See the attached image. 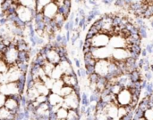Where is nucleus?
Returning a JSON list of instances; mask_svg holds the SVG:
<instances>
[{
  "label": "nucleus",
  "instance_id": "1",
  "mask_svg": "<svg viewBox=\"0 0 153 120\" xmlns=\"http://www.w3.org/2000/svg\"><path fill=\"white\" fill-rule=\"evenodd\" d=\"M15 13L18 17V19L23 22L24 24H28L30 22L32 21V20L34 19V16L36 14V12L30 10L26 7H23L20 4H18L16 10H15Z\"/></svg>",
  "mask_w": 153,
  "mask_h": 120
},
{
  "label": "nucleus",
  "instance_id": "2",
  "mask_svg": "<svg viewBox=\"0 0 153 120\" xmlns=\"http://www.w3.org/2000/svg\"><path fill=\"white\" fill-rule=\"evenodd\" d=\"M81 104V95L77 94L74 91L69 96L64 98V102L62 103V108L69 110H79Z\"/></svg>",
  "mask_w": 153,
  "mask_h": 120
},
{
  "label": "nucleus",
  "instance_id": "3",
  "mask_svg": "<svg viewBox=\"0 0 153 120\" xmlns=\"http://www.w3.org/2000/svg\"><path fill=\"white\" fill-rule=\"evenodd\" d=\"M18 55H19V51L17 50L15 45H11L9 46L4 53L3 54V60L10 66V65H14L18 61Z\"/></svg>",
  "mask_w": 153,
  "mask_h": 120
},
{
  "label": "nucleus",
  "instance_id": "4",
  "mask_svg": "<svg viewBox=\"0 0 153 120\" xmlns=\"http://www.w3.org/2000/svg\"><path fill=\"white\" fill-rule=\"evenodd\" d=\"M109 40L110 37L108 34L104 33H99L95 35L91 39V46L96 47V48H101V47H106L108 45H109Z\"/></svg>",
  "mask_w": 153,
  "mask_h": 120
},
{
  "label": "nucleus",
  "instance_id": "5",
  "mask_svg": "<svg viewBox=\"0 0 153 120\" xmlns=\"http://www.w3.org/2000/svg\"><path fill=\"white\" fill-rule=\"evenodd\" d=\"M117 101L118 107L119 106L126 107V106L130 105V103L132 102V94H131L130 91L126 88L123 89L119 93V94L117 95Z\"/></svg>",
  "mask_w": 153,
  "mask_h": 120
},
{
  "label": "nucleus",
  "instance_id": "6",
  "mask_svg": "<svg viewBox=\"0 0 153 120\" xmlns=\"http://www.w3.org/2000/svg\"><path fill=\"white\" fill-rule=\"evenodd\" d=\"M108 64L109 59L106 60H98L95 65V73L100 77H106L108 73Z\"/></svg>",
  "mask_w": 153,
  "mask_h": 120
},
{
  "label": "nucleus",
  "instance_id": "7",
  "mask_svg": "<svg viewBox=\"0 0 153 120\" xmlns=\"http://www.w3.org/2000/svg\"><path fill=\"white\" fill-rule=\"evenodd\" d=\"M57 12H58V7L54 3V1H51L48 4H47L42 11V14L44 15V17L48 20H53V18L56 15Z\"/></svg>",
  "mask_w": 153,
  "mask_h": 120
},
{
  "label": "nucleus",
  "instance_id": "8",
  "mask_svg": "<svg viewBox=\"0 0 153 120\" xmlns=\"http://www.w3.org/2000/svg\"><path fill=\"white\" fill-rule=\"evenodd\" d=\"M4 107L6 110H8L9 111H11L13 115H15L18 112V110H19L20 104L17 102V100L14 98V96H8L5 99Z\"/></svg>",
  "mask_w": 153,
  "mask_h": 120
},
{
  "label": "nucleus",
  "instance_id": "9",
  "mask_svg": "<svg viewBox=\"0 0 153 120\" xmlns=\"http://www.w3.org/2000/svg\"><path fill=\"white\" fill-rule=\"evenodd\" d=\"M112 56L115 61H122L129 57V52L126 50V48H117L113 51Z\"/></svg>",
  "mask_w": 153,
  "mask_h": 120
},
{
  "label": "nucleus",
  "instance_id": "10",
  "mask_svg": "<svg viewBox=\"0 0 153 120\" xmlns=\"http://www.w3.org/2000/svg\"><path fill=\"white\" fill-rule=\"evenodd\" d=\"M64 102V98H62L59 94L50 93L48 96V103L49 106H62V103Z\"/></svg>",
  "mask_w": 153,
  "mask_h": 120
},
{
  "label": "nucleus",
  "instance_id": "11",
  "mask_svg": "<svg viewBox=\"0 0 153 120\" xmlns=\"http://www.w3.org/2000/svg\"><path fill=\"white\" fill-rule=\"evenodd\" d=\"M61 79L65 86H68L73 88L79 85L76 75H64Z\"/></svg>",
  "mask_w": 153,
  "mask_h": 120
},
{
  "label": "nucleus",
  "instance_id": "12",
  "mask_svg": "<svg viewBox=\"0 0 153 120\" xmlns=\"http://www.w3.org/2000/svg\"><path fill=\"white\" fill-rule=\"evenodd\" d=\"M0 120H14V115L3 107L0 109Z\"/></svg>",
  "mask_w": 153,
  "mask_h": 120
},
{
  "label": "nucleus",
  "instance_id": "13",
  "mask_svg": "<svg viewBox=\"0 0 153 120\" xmlns=\"http://www.w3.org/2000/svg\"><path fill=\"white\" fill-rule=\"evenodd\" d=\"M18 4L23 7L36 12V0H22L18 1Z\"/></svg>",
  "mask_w": 153,
  "mask_h": 120
},
{
  "label": "nucleus",
  "instance_id": "14",
  "mask_svg": "<svg viewBox=\"0 0 153 120\" xmlns=\"http://www.w3.org/2000/svg\"><path fill=\"white\" fill-rule=\"evenodd\" d=\"M41 67H42V70H43V71L45 72L46 76L48 77V78H51L52 72H53V70H54L56 65H54V64L48 62V61H46L44 62V64H43Z\"/></svg>",
  "mask_w": 153,
  "mask_h": 120
},
{
  "label": "nucleus",
  "instance_id": "15",
  "mask_svg": "<svg viewBox=\"0 0 153 120\" xmlns=\"http://www.w3.org/2000/svg\"><path fill=\"white\" fill-rule=\"evenodd\" d=\"M50 2L51 0H36V13H41L45 6Z\"/></svg>",
  "mask_w": 153,
  "mask_h": 120
},
{
  "label": "nucleus",
  "instance_id": "16",
  "mask_svg": "<svg viewBox=\"0 0 153 120\" xmlns=\"http://www.w3.org/2000/svg\"><path fill=\"white\" fill-rule=\"evenodd\" d=\"M64 86H65V85H64L62 79L56 80L55 83H54V85H53V86H52V88H51V90H50V92L53 93V94H59V93H60V91H61V89H62V87H63Z\"/></svg>",
  "mask_w": 153,
  "mask_h": 120
},
{
  "label": "nucleus",
  "instance_id": "17",
  "mask_svg": "<svg viewBox=\"0 0 153 120\" xmlns=\"http://www.w3.org/2000/svg\"><path fill=\"white\" fill-rule=\"evenodd\" d=\"M64 76L63 74V71L61 70V68L59 67V65H56L53 72H52V75H51V78H53L54 80H59L62 78V77Z\"/></svg>",
  "mask_w": 153,
  "mask_h": 120
},
{
  "label": "nucleus",
  "instance_id": "18",
  "mask_svg": "<svg viewBox=\"0 0 153 120\" xmlns=\"http://www.w3.org/2000/svg\"><path fill=\"white\" fill-rule=\"evenodd\" d=\"M129 79H130V82L133 84H135V83H139L141 82V73H140V70H135V71H133L132 73L129 74Z\"/></svg>",
  "mask_w": 153,
  "mask_h": 120
},
{
  "label": "nucleus",
  "instance_id": "19",
  "mask_svg": "<svg viewBox=\"0 0 153 120\" xmlns=\"http://www.w3.org/2000/svg\"><path fill=\"white\" fill-rule=\"evenodd\" d=\"M74 93V88L71 87V86H64L59 93V95L62 97V98H65L67 96H69L70 94H72Z\"/></svg>",
  "mask_w": 153,
  "mask_h": 120
},
{
  "label": "nucleus",
  "instance_id": "20",
  "mask_svg": "<svg viewBox=\"0 0 153 120\" xmlns=\"http://www.w3.org/2000/svg\"><path fill=\"white\" fill-rule=\"evenodd\" d=\"M56 119L58 120H66L67 116H68V110L66 109L61 107L56 112Z\"/></svg>",
  "mask_w": 153,
  "mask_h": 120
},
{
  "label": "nucleus",
  "instance_id": "21",
  "mask_svg": "<svg viewBox=\"0 0 153 120\" xmlns=\"http://www.w3.org/2000/svg\"><path fill=\"white\" fill-rule=\"evenodd\" d=\"M81 104H82V106H84L86 108L90 106L89 96H88L87 93H85V92H83L81 95Z\"/></svg>",
  "mask_w": 153,
  "mask_h": 120
},
{
  "label": "nucleus",
  "instance_id": "22",
  "mask_svg": "<svg viewBox=\"0 0 153 120\" xmlns=\"http://www.w3.org/2000/svg\"><path fill=\"white\" fill-rule=\"evenodd\" d=\"M139 36L141 38H143V39L148 37V27H147V25L139 27Z\"/></svg>",
  "mask_w": 153,
  "mask_h": 120
},
{
  "label": "nucleus",
  "instance_id": "23",
  "mask_svg": "<svg viewBox=\"0 0 153 120\" xmlns=\"http://www.w3.org/2000/svg\"><path fill=\"white\" fill-rule=\"evenodd\" d=\"M8 69H9V65L3 59H0V73L3 75L6 74L8 71Z\"/></svg>",
  "mask_w": 153,
  "mask_h": 120
},
{
  "label": "nucleus",
  "instance_id": "24",
  "mask_svg": "<svg viewBox=\"0 0 153 120\" xmlns=\"http://www.w3.org/2000/svg\"><path fill=\"white\" fill-rule=\"evenodd\" d=\"M126 114H127V111H126V107L119 106V107L117 108V118H118L119 119H122Z\"/></svg>",
  "mask_w": 153,
  "mask_h": 120
},
{
  "label": "nucleus",
  "instance_id": "25",
  "mask_svg": "<svg viewBox=\"0 0 153 120\" xmlns=\"http://www.w3.org/2000/svg\"><path fill=\"white\" fill-rule=\"evenodd\" d=\"M122 19L120 16H117V15H115L114 18H113V21H112V26L116 28H118L121 24V21H122Z\"/></svg>",
  "mask_w": 153,
  "mask_h": 120
},
{
  "label": "nucleus",
  "instance_id": "26",
  "mask_svg": "<svg viewBox=\"0 0 153 120\" xmlns=\"http://www.w3.org/2000/svg\"><path fill=\"white\" fill-rule=\"evenodd\" d=\"M99 78H100V76L96 73H93V74L89 76V80H90L91 84H97Z\"/></svg>",
  "mask_w": 153,
  "mask_h": 120
},
{
  "label": "nucleus",
  "instance_id": "27",
  "mask_svg": "<svg viewBox=\"0 0 153 120\" xmlns=\"http://www.w3.org/2000/svg\"><path fill=\"white\" fill-rule=\"evenodd\" d=\"M34 102H36L38 104H42V103H45V102H48V97L47 96H44V95H39L37 98H36V100L34 101Z\"/></svg>",
  "mask_w": 153,
  "mask_h": 120
},
{
  "label": "nucleus",
  "instance_id": "28",
  "mask_svg": "<svg viewBox=\"0 0 153 120\" xmlns=\"http://www.w3.org/2000/svg\"><path fill=\"white\" fill-rule=\"evenodd\" d=\"M144 119L146 120H153V109H149L144 112Z\"/></svg>",
  "mask_w": 153,
  "mask_h": 120
},
{
  "label": "nucleus",
  "instance_id": "29",
  "mask_svg": "<svg viewBox=\"0 0 153 120\" xmlns=\"http://www.w3.org/2000/svg\"><path fill=\"white\" fill-rule=\"evenodd\" d=\"M85 70L87 72V75L90 76L95 73V66H85Z\"/></svg>",
  "mask_w": 153,
  "mask_h": 120
},
{
  "label": "nucleus",
  "instance_id": "30",
  "mask_svg": "<svg viewBox=\"0 0 153 120\" xmlns=\"http://www.w3.org/2000/svg\"><path fill=\"white\" fill-rule=\"evenodd\" d=\"M145 91L150 94V95H152L153 94V84L152 83H149L148 82V85H147V86H146V88H145Z\"/></svg>",
  "mask_w": 153,
  "mask_h": 120
},
{
  "label": "nucleus",
  "instance_id": "31",
  "mask_svg": "<svg viewBox=\"0 0 153 120\" xmlns=\"http://www.w3.org/2000/svg\"><path fill=\"white\" fill-rule=\"evenodd\" d=\"M136 23H137V25H138V28H139V27H142V26L146 25V23H145L144 20H143L142 17H137V18H136Z\"/></svg>",
  "mask_w": 153,
  "mask_h": 120
},
{
  "label": "nucleus",
  "instance_id": "32",
  "mask_svg": "<svg viewBox=\"0 0 153 120\" xmlns=\"http://www.w3.org/2000/svg\"><path fill=\"white\" fill-rule=\"evenodd\" d=\"M153 78V73L150 70L148 72H145V80L148 82V81H151Z\"/></svg>",
  "mask_w": 153,
  "mask_h": 120
},
{
  "label": "nucleus",
  "instance_id": "33",
  "mask_svg": "<svg viewBox=\"0 0 153 120\" xmlns=\"http://www.w3.org/2000/svg\"><path fill=\"white\" fill-rule=\"evenodd\" d=\"M5 99H6V96L4 95V94H0V109L4 107Z\"/></svg>",
  "mask_w": 153,
  "mask_h": 120
},
{
  "label": "nucleus",
  "instance_id": "34",
  "mask_svg": "<svg viewBox=\"0 0 153 120\" xmlns=\"http://www.w3.org/2000/svg\"><path fill=\"white\" fill-rule=\"evenodd\" d=\"M114 4L117 7H125V0H117V1H115Z\"/></svg>",
  "mask_w": 153,
  "mask_h": 120
},
{
  "label": "nucleus",
  "instance_id": "35",
  "mask_svg": "<svg viewBox=\"0 0 153 120\" xmlns=\"http://www.w3.org/2000/svg\"><path fill=\"white\" fill-rule=\"evenodd\" d=\"M145 50L147 51V53H153V44H148L147 45H146V48H145Z\"/></svg>",
  "mask_w": 153,
  "mask_h": 120
},
{
  "label": "nucleus",
  "instance_id": "36",
  "mask_svg": "<svg viewBox=\"0 0 153 120\" xmlns=\"http://www.w3.org/2000/svg\"><path fill=\"white\" fill-rule=\"evenodd\" d=\"M147 85H148V82H147L145 79L141 80V88H142V90H145V88H146Z\"/></svg>",
  "mask_w": 153,
  "mask_h": 120
},
{
  "label": "nucleus",
  "instance_id": "37",
  "mask_svg": "<svg viewBox=\"0 0 153 120\" xmlns=\"http://www.w3.org/2000/svg\"><path fill=\"white\" fill-rule=\"evenodd\" d=\"M143 64H144L143 58H142V59L138 60V63H137V65H138V68H139V69H143Z\"/></svg>",
  "mask_w": 153,
  "mask_h": 120
},
{
  "label": "nucleus",
  "instance_id": "38",
  "mask_svg": "<svg viewBox=\"0 0 153 120\" xmlns=\"http://www.w3.org/2000/svg\"><path fill=\"white\" fill-rule=\"evenodd\" d=\"M80 70H81V77L82 78H85L88 75H87V72H86V70H85V69H80Z\"/></svg>",
  "mask_w": 153,
  "mask_h": 120
},
{
  "label": "nucleus",
  "instance_id": "39",
  "mask_svg": "<svg viewBox=\"0 0 153 120\" xmlns=\"http://www.w3.org/2000/svg\"><path fill=\"white\" fill-rule=\"evenodd\" d=\"M114 2L115 1H109V0H104V1H102V3L104 4H106V5H111L112 4H114Z\"/></svg>",
  "mask_w": 153,
  "mask_h": 120
},
{
  "label": "nucleus",
  "instance_id": "40",
  "mask_svg": "<svg viewBox=\"0 0 153 120\" xmlns=\"http://www.w3.org/2000/svg\"><path fill=\"white\" fill-rule=\"evenodd\" d=\"M74 62H75V66L80 69L81 68V62H80V60H78L77 58H74Z\"/></svg>",
  "mask_w": 153,
  "mask_h": 120
},
{
  "label": "nucleus",
  "instance_id": "41",
  "mask_svg": "<svg viewBox=\"0 0 153 120\" xmlns=\"http://www.w3.org/2000/svg\"><path fill=\"white\" fill-rule=\"evenodd\" d=\"M147 54H148V53H147V51L145 50V49H142V52H141V55L143 57V58H146L147 57Z\"/></svg>",
  "mask_w": 153,
  "mask_h": 120
},
{
  "label": "nucleus",
  "instance_id": "42",
  "mask_svg": "<svg viewBox=\"0 0 153 120\" xmlns=\"http://www.w3.org/2000/svg\"><path fill=\"white\" fill-rule=\"evenodd\" d=\"M77 76H78L79 78H82V77H81V70H80V69L77 70Z\"/></svg>",
  "mask_w": 153,
  "mask_h": 120
},
{
  "label": "nucleus",
  "instance_id": "43",
  "mask_svg": "<svg viewBox=\"0 0 153 120\" xmlns=\"http://www.w3.org/2000/svg\"><path fill=\"white\" fill-rule=\"evenodd\" d=\"M83 4H87V1H83ZM85 7H86V8H90V6H89V5H85Z\"/></svg>",
  "mask_w": 153,
  "mask_h": 120
},
{
  "label": "nucleus",
  "instance_id": "44",
  "mask_svg": "<svg viewBox=\"0 0 153 120\" xmlns=\"http://www.w3.org/2000/svg\"><path fill=\"white\" fill-rule=\"evenodd\" d=\"M150 69H151V71H152V73H153V64H152V65H151Z\"/></svg>",
  "mask_w": 153,
  "mask_h": 120
},
{
  "label": "nucleus",
  "instance_id": "45",
  "mask_svg": "<svg viewBox=\"0 0 153 120\" xmlns=\"http://www.w3.org/2000/svg\"><path fill=\"white\" fill-rule=\"evenodd\" d=\"M151 27H152V29H153V20L151 21Z\"/></svg>",
  "mask_w": 153,
  "mask_h": 120
},
{
  "label": "nucleus",
  "instance_id": "46",
  "mask_svg": "<svg viewBox=\"0 0 153 120\" xmlns=\"http://www.w3.org/2000/svg\"><path fill=\"white\" fill-rule=\"evenodd\" d=\"M2 58H3V54H2V53H0V59H2Z\"/></svg>",
  "mask_w": 153,
  "mask_h": 120
},
{
  "label": "nucleus",
  "instance_id": "47",
  "mask_svg": "<svg viewBox=\"0 0 153 120\" xmlns=\"http://www.w3.org/2000/svg\"><path fill=\"white\" fill-rule=\"evenodd\" d=\"M152 44H153V40H152Z\"/></svg>",
  "mask_w": 153,
  "mask_h": 120
},
{
  "label": "nucleus",
  "instance_id": "48",
  "mask_svg": "<svg viewBox=\"0 0 153 120\" xmlns=\"http://www.w3.org/2000/svg\"><path fill=\"white\" fill-rule=\"evenodd\" d=\"M120 120H123V119H120Z\"/></svg>",
  "mask_w": 153,
  "mask_h": 120
},
{
  "label": "nucleus",
  "instance_id": "49",
  "mask_svg": "<svg viewBox=\"0 0 153 120\" xmlns=\"http://www.w3.org/2000/svg\"><path fill=\"white\" fill-rule=\"evenodd\" d=\"M0 85H1V84H0Z\"/></svg>",
  "mask_w": 153,
  "mask_h": 120
},
{
  "label": "nucleus",
  "instance_id": "50",
  "mask_svg": "<svg viewBox=\"0 0 153 120\" xmlns=\"http://www.w3.org/2000/svg\"><path fill=\"white\" fill-rule=\"evenodd\" d=\"M152 84H153V83H152Z\"/></svg>",
  "mask_w": 153,
  "mask_h": 120
}]
</instances>
